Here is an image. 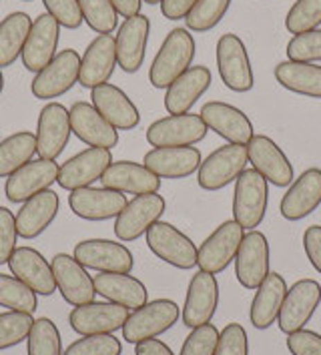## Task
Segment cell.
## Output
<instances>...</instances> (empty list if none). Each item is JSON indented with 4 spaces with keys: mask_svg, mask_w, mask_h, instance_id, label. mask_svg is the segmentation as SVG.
<instances>
[{
    "mask_svg": "<svg viewBox=\"0 0 321 355\" xmlns=\"http://www.w3.org/2000/svg\"><path fill=\"white\" fill-rule=\"evenodd\" d=\"M195 58V38L187 28H173L165 37L149 69V83L155 89H169Z\"/></svg>",
    "mask_w": 321,
    "mask_h": 355,
    "instance_id": "1",
    "label": "cell"
},
{
    "mask_svg": "<svg viewBox=\"0 0 321 355\" xmlns=\"http://www.w3.org/2000/svg\"><path fill=\"white\" fill-rule=\"evenodd\" d=\"M269 205L267 179L255 168H245L237 181L233 193V219L245 231H253L263 223Z\"/></svg>",
    "mask_w": 321,
    "mask_h": 355,
    "instance_id": "2",
    "label": "cell"
},
{
    "mask_svg": "<svg viewBox=\"0 0 321 355\" xmlns=\"http://www.w3.org/2000/svg\"><path fill=\"white\" fill-rule=\"evenodd\" d=\"M181 318V309L173 300L147 301L135 309L123 325V339L127 343H141L147 339L163 336Z\"/></svg>",
    "mask_w": 321,
    "mask_h": 355,
    "instance_id": "3",
    "label": "cell"
},
{
    "mask_svg": "<svg viewBox=\"0 0 321 355\" xmlns=\"http://www.w3.org/2000/svg\"><path fill=\"white\" fill-rule=\"evenodd\" d=\"M247 147L227 143L215 149L207 159L201 161L197 171V183L205 191H219L237 181V177L247 168Z\"/></svg>",
    "mask_w": 321,
    "mask_h": 355,
    "instance_id": "4",
    "label": "cell"
},
{
    "mask_svg": "<svg viewBox=\"0 0 321 355\" xmlns=\"http://www.w3.org/2000/svg\"><path fill=\"white\" fill-rule=\"evenodd\" d=\"M80 73V55L75 49L60 51L31 83V93L38 101H53L67 94L76 83Z\"/></svg>",
    "mask_w": 321,
    "mask_h": 355,
    "instance_id": "5",
    "label": "cell"
},
{
    "mask_svg": "<svg viewBox=\"0 0 321 355\" xmlns=\"http://www.w3.org/2000/svg\"><path fill=\"white\" fill-rule=\"evenodd\" d=\"M243 237H245V229L235 219L221 223L197 249V267L213 275L223 273L237 257Z\"/></svg>",
    "mask_w": 321,
    "mask_h": 355,
    "instance_id": "6",
    "label": "cell"
},
{
    "mask_svg": "<svg viewBox=\"0 0 321 355\" xmlns=\"http://www.w3.org/2000/svg\"><path fill=\"white\" fill-rule=\"evenodd\" d=\"M167 209L165 199L159 193L149 195H137L129 201L125 209L114 219V235L119 241L129 243L143 237L153 225L161 221L163 213Z\"/></svg>",
    "mask_w": 321,
    "mask_h": 355,
    "instance_id": "7",
    "label": "cell"
},
{
    "mask_svg": "<svg viewBox=\"0 0 321 355\" xmlns=\"http://www.w3.org/2000/svg\"><path fill=\"white\" fill-rule=\"evenodd\" d=\"M145 237L153 255L159 257L161 261L169 263L183 271L197 267V245L175 225L157 221L145 233Z\"/></svg>",
    "mask_w": 321,
    "mask_h": 355,
    "instance_id": "8",
    "label": "cell"
},
{
    "mask_svg": "<svg viewBox=\"0 0 321 355\" xmlns=\"http://www.w3.org/2000/svg\"><path fill=\"white\" fill-rule=\"evenodd\" d=\"M217 69L219 76L229 91L249 93L255 85L251 69V58L247 55L245 44L237 35H223L217 42Z\"/></svg>",
    "mask_w": 321,
    "mask_h": 355,
    "instance_id": "9",
    "label": "cell"
},
{
    "mask_svg": "<svg viewBox=\"0 0 321 355\" xmlns=\"http://www.w3.org/2000/svg\"><path fill=\"white\" fill-rule=\"evenodd\" d=\"M207 132L201 114H169L149 125L147 141L153 147H193L201 143Z\"/></svg>",
    "mask_w": 321,
    "mask_h": 355,
    "instance_id": "10",
    "label": "cell"
},
{
    "mask_svg": "<svg viewBox=\"0 0 321 355\" xmlns=\"http://www.w3.org/2000/svg\"><path fill=\"white\" fill-rule=\"evenodd\" d=\"M321 303V285L315 279H300L287 289L277 325L281 334L291 336L311 321Z\"/></svg>",
    "mask_w": 321,
    "mask_h": 355,
    "instance_id": "11",
    "label": "cell"
},
{
    "mask_svg": "<svg viewBox=\"0 0 321 355\" xmlns=\"http://www.w3.org/2000/svg\"><path fill=\"white\" fill-rule=\"evenodd\" d=\"M131 309L111 301H91L71 311L69 323L78 336H105L123 329Z\"/></svg>",
    "mask_w": 321,
    "mask_h": 355,
    "instance_id": "12",
    "label": "cell"
},
{
    "mask_svg": "<svg viewBox=\"0 0 321 355\" xmlns=\"http://www.w3.org/2000/svg\"><path fill=\"white\" fill-rule=\"evenodd\" d=\"M245 147L251 168L263 175L267 183L275 187H287L293 183L295 179L293 165L289 163L287 155L273 139H269L267 135H253V139Z\"/></svg>",
    "mask_w": 321,
    "mask_h": 355,
    "instance_id": "13",
    "label": "cell"
},
{
    "mask_svg": "<svg viewBox=\"0 0 321 355\" xmlns=\"http://www.w3.org/2000/svg\"><path fill=\"white\" fill-rule=\"evenodd\" d=\"M58 163L51 159H33L15 171L4 185V195L10 203H24L31 197L53 187L58 179Z\"/></svg>",
    "mask_w": 321,
    "mask_h": 355,
    "instance_id": "14",
    "label": "cell"
},
{
    "mask_svg": "<svg viewBox=\"0 0 321 355\" xmlns=\"http://www.w3.org/2000/svg\"><path fill=\"white\" fill-rule=\"evenodd\" d=\"M76 261L98 273H131L135 267L132 253L123 243L111 239H85L75 247Z\"/></svg>",
    "mask_w": 321,
    "mask_h": 355,
    "instance_id": "15",
    "label": "cell"
},
{
    "mask_svg": "<svg viewBox=\"0 0 321 355\" xmlns=\"http://www.w3.org/2000/svg\"><path fill=\"white\" fill-rule=\"evenodd\" d=\"M71 119L69 109L60 103H49L38 114L37 155L40 159L57 161L71 141Z\"/></svg>",
    "mask_w": 321,
    "mask_h": 355,
    "instance_id": "16",
    "label": "cell"
},
{
    "mask_svg": "<svg viewBox=\"0 0 321 355\" xmlns=\"http://www.w3.org/2000/svg\"><path fill=\"white\" fill-rule=\"evenodd\" d=\"M111 163H113L111 150L89 147V149L80 150L75 157H71L58 168L57 183L67 191L91 187L95 181H101V177L111 167Z\"/></svg>",
    "mask_w": 321,
    "mask_h": 355,
    "instance_id": "17",
    "label": "cell"
},
{
    "mask_svg": "<svg viewBox=\"0 0 321 355\" xmlns=\"http://www.w3.org/2000/svg\"><path fill=\"white\" fill-rule=\"evenodd\" d=\"M199 114H201L203 123L207 125L209 131L219 135L227 143L247 145L255 135L251 119L241 109H237L229 103H221V101L205 103Z\"/></svg>",
    "mask_w": 321,
    "mask_h": 355,
    "instance_id": "18",
    "label": "cell"
},
{
    "mask_svg": "<svg viewBox=\"0 0 321 355\" xmlns=\"http://www.w3.org/2000/svg\"><path fill=\"white\" fill-rule=\"evenodd\" d=\"M51 265H53V273L57 281V289L69 305L78 307V305L95 301L96 289L93 277L89 275L87 267L76 261L73 255L58 253L53 257Z\"/></svg>",
    "mask_w": 321,
    "mask_h": 355,
    "instance_id": "19",
    "label": "cell"
},
{
    "mask_svg": "<svg viewBox=\"0 0 321 355\" xmlns=\"http://www.w3.org/2000/svg\"><path fill=\"white\" fill-rule=\"evenodd\" d=\"M217 305H219V283L213 273L199 269L193 275L189 289H187L185 305L181 311L183 323L189 329L207 325L211 323V319L215 318Z\"/></svg>",
    "mask_w": 321,
    "mask_h": 355,
    "instance_id": "20",
    "label": "cell"
},
{
    "mask_svg": "<svg viewBox=\"0 0 321 355\" xmlns=\"http://www.w3.org/2000/svg\"><path fill=\"white\" fill-rule=\"evenodd\" d=\"M60 40V24L49 12L33 20L28 38L22 49V64L31 73H40L55 56Z\"/></svg>",
    "mask_w": 321,
    "mask_h": 355,
    "instance_id": "21",
    "label": "cell"
},
{
    "mask_svg": "<svg viewBox=\"0 0 321 355\" xmlns=\"http://www.w3.org/2000/svg\"><path fill=\"white\" fill-rule=\"evenodd\" d=\"M129 201L125 193L113 189L85 187L71 191L69 207L76 217L85 221H109L116 219V215L125 209Z\"/></svg>",
    "mask_w": 321,
    "mask_h": 355,
    "instance_id": "22",
    "label": "cell"
},
{
    "mask_svg": "<svg viewBox=\"0 0 321 355\" xmlns=\"http://www.w3.org/2000/svg\"><path fill=\"white\" fill-rule=\"evenodd\" d=\"M269 243L261 231H249L235 257V275L245 289H257L269 275Z\"/></svg>",
    "mask_w": 321,
    "mask_h": 355,
    "instance_id": "23",
    "label": "cell"
},
{
    "mask_svg": "<svg viewBox=\"0 0 321 355\" xmlns=\"http://www.w3.org/2000/svg\"><path fill=\"white\" fill-rule=\"evenodd\" d=\"M151 33V20L145 15H137L131 19H125V22L116 31V64L125 73H137L147 55V42Z\"/></svg>",
    "mask_w": 321,
    "mask_h": 355,
    "instance_id": "24",
    "label": "cell"
},
{
    "mask_svg": "<svg viewBox=\"0 0 321 355\" xmlns=\"http://www.w3.org/2000/svg\"><path fill=\"white\" fill-rule=\"evenodd\" d=\"M69 119L73 132L85 145L109 150L119 145V131L93 105L76 101L69 109Z\"/></svg>",
    "mask_w": 321,
    "mask_h": 355,
    "instance_id": "25",
    "label": "cell"
},
{
    "mask_svg": "<svg viewBox=\"0 0 321 355\" xmlns=\"http://www.w3.org/2000/svg\"><path fill=\"white\" fill-rule=\"evenodd\" d=\"M10 273L28 285L37 295H53L57 291V281L53 273V265L33 247H17L12 257L8 259Z\"/></svg>",
    "mask_w": 321,
    "mask_h": 355,
    "instance_id": "26",
    "label": "cell"
},
{
    "mask_svg": "<svg viewBox=\"0 0 321 355\" xmlns=\"http://www.w3.org/2000/svg\"><path fill=\"white\" fill-rule=\"evenodd\" d=\"M116 67V40L113 35H98L87 46L85 55L80 56V73L78 85L85 89H95L113 76Z\"/></svg>",
    "mask_w": 321,
    "mask_h": 355,
    "instance_id": "27",
    "label": "cell"
},
{
    "mask_svg": "<svg viewBox=\"0 0 321 355\" xmlns=\"http://www.w3.org/2000/svg\"><path fill=\"white\" fill-rule=\"evenodd\" d=\"M321 205V168H307L289 185L279 211L287 221H300Z\"/></svg>",
    "mask_w": 321,
    "mask_h": 355,
    "instance_id": "28",
    "label": "cell"
},
{
    "mask_svg": "<svg viewBox=\"0 0 321 355\" xmlns=\"http://www.w3.org/2000/svg\"><path fill=\"white\" fill-rule=\"evenodd\" d=\"M201 150L195 147H155L143 159V165L159 179H185L201 167Z\"/></svg>",
    "mask_w": 321,
    "mask_h": 355,
    "instance_id": "29",
    "label": "cell"
},
{
    "mask_svg": "<svg viewBox=\"0 0 321 355\" xmlns=\"http://www.w3.org/2000/svg\"><path fill=\"white\" fill-rule=\"evenodd\" d=\"M93 107L101 112L116 131H132L141 123V112L123 89L105 83L91 91Z\"/></svg>",
    "mask_w": 321,
    "mask_h": 355,
    "instance_id": "30",
    "label": "cell"
},
{
    "mask_svg": "<svg viewBox=\"0 0 321 355\" xmlns=\"http://www.w3.org/2000/svg\"><path fill=\"white\" fill-rule=\"evenodd\" d=\"M101 185L105 189H113L125 195H149L161 189V179L139 163L132 161H116L105 171L101 177Z\"/></svg>",
    "mask_w": 321,
    "mask_h": 355,
    "instance_id": "31",
    "label": "cell"
},
{
    "mask_svg": "<svg viewBox=\"0 0 321 355\" xmlns=\"http://www.w3.org/2000/svg\"><path fill=\"white\" fill-rule=\"evenodd\" d=\"M60 199L53 189H46L24 201L17 217V231L22 239H35L42 235L57 219Z\"/></svg>",
    "mask_w": 321,
    "mask_h": 355,
    "instance_id": "32",
    "label": "cell"
},
{
    "mask_svg": "<svg viewBox=\"0 0 321 355\" xmlns=\"http://www.w3.org/2000/svg\"><path fill=\"white\" fill-rule=\"evenodd\" d=\"M211 71L203 64L191 67L179 76L165 93V109L169 114H185L193 109V105L207 93L211 87Z\"/></svg>",
    "mask_w": 321,
    "mask_h": 355,
    "instance_id": "33",
    "label": "cell"
},
{
    "mask_svg": "<svg viewBox=\"0 0 321 355\" xmlns=\"http://www.w3.org/2000/svg\"><path fill=\"white\" fill-rule=\"evenodd\" d=\"M96 295L127 309H139L149 301V293L143 281L129 273H98L93 277Z\"/></svg>",
    "mask_w": 321,
    "mask_h": 355,
    "instance_id": "34",
    "label": "cell"
},
{
    "mask_svg": "<svg viewBox=\"0 0 321 355\" xmlns=\"http://www.w3.org/2000/svg\"><path fill=\"white\" fill-rule=\"evenodd\" d=\"M287 281L279 273H269L265 281L257 287V293L251 301L249 319L255 329H269L281 311L285 295H287Z\"/></svg>",
    "mask_w": 321,
    "mask_h": 355,
    "instance_id": "35",
    "label": "cell"
},
{
    "mask_svg": "<svg viewBox=\"0 0 321 355\" xmlns=\"http://www.w3.org/2000/svg\"><path fill=\"white\" fill-rule=\"evenodd\" d=\"M275 80L291 93L321 98V67L315 62L284 60L275 67Z\"/></svg>",
    "mask_w": 321,
    "mask_h": 355,
    "instance_id": "36",
    "label": "cell"
},
{
    "mask_svg": "<svg viewBox=\"0 0 321 355\" xmlns=\"http://www.w3.org/2000/svg\"><path fill=\"white\" fill-rule=\"evenodd\" d=\"M33 19L26 12H10L0 22V69L17 62L28 38Z\"/></svg>",
    "mask_w": 321,
    "mask_h": 355,
    "instance_id": "37",
    "label": "cell"
},
{
    "mask_svg": "<svg viewBox=\"0 0 321 355\" xmlns=\"http://www.w3.org/2000/svg\"><path fill=\"white\" fill-rule=\"evenodd\" d=\"M37 155V135L20 131L0 141V179L10 177Z\"/></svg>",
    "mask_w": 321,
    "mask_h": 355,
    "instance_id": "38",
    "label": "cell"
},
{
    "mask_svg": "<svg viewBox=\"0 0 321 355\" xmlns=\"http://www.w3.org/2000/svg\"><path fill=\"white\" fill-rule=\"evenodd\" d=\"M0 307L20 313H35L38 307V295L15 275L0 273Z\"/></svg>",
    "mask_w": 321,
    "mask_h": 355,
    "instance_id": "39",
    "label": "cell"
},
{
    "mask_svg": "<svg viewBox=\"0 0 321 355\" xmlns=\"http://www.w3.org/2000/svg\"><path fill=\"white\" fill-rule=\"evenodd\" d=\"M28 355H62V341L58 327L49 318L35 319L26 337Z\"/></svg>",
    "mask_w": 321,
    "mask_h": 355,
    "instance_id": "40",
    "label": "cell"
},
{
    "mask_svg": "<svg viewBox=\"0 0 321 355\" xmlns=\"http://www.w3.org/2000/svg\"><path fill=\"white\" fill-rule=\"evenodd\" d=\"M229 6H231V0H197L195 6L189 10V15L185 17L187 31H193V33L213 31L225 19Z\"/></svg>",
    "mask_w": 321,
    "mask_h": 355,
    "instance_id": "41",
    "label": "cell"
},
{
    "mask_svg": "<svg viewBox=\"0 0 321 355\" xmlns=\"http://www.w3.org/2000/svg\"><path fill=\"white\" fill-rule=\"evenodd\" d=\"M83 20L89 24L91 31L98 35H111L116 28L119 12L114 10L111 0H78Z\"/></svg>",
    "mask_w": 321,
    "mask_h": 355,
    "instance_id": "42",
    "label": "cell"
},
{
    "mask_svg": "<svg viewBox=\"0 0 321 355\" xmlns=\"http://www.w3.org/2000/svg\"><path fill=\"white\" fill-rule=\"evenodd\" d=\"M321 24V0H295L285 17V28L295 37Z\"/></svg>",
    "mask_w": 321,
    "mask_h": 355,
    "instance_id": "43",
    "label": "cell"
},
{
    "mask_svg": "<svg viewBox=\"0 0 321 355\" xmlns=\"http://www.w3.org/2000/svg\"><path fill=\"white\" fill-rule=\"evenodd\" d=\"M33 323H35L33 313H20V311L0 313V352L17 347L20 341H24L31 334Z\"/></svg>",
    "mask_w": 321,
    "mask_h": 355,
    "instance_id": "44",
    "label": "cell"
},
{
    "mask_svg": "<svg viewBox=\"0 0 321 355\" xmlns=\"http://www.w3.org/2000/svg\"><path fill=\"white\" fill-rule=\"evenodd\" d=\"M123 345L121 339H116L113 334L105 336H83V339H76L71 343L62 355H121Z\"/></svg>",
    "mask_w": 321,
    "mask_h": 355,
    "instance_id": "45",
    "label": "cell"
},
{
    "mask_svg": "<svg viewBox=\"0 0 321 355\" xmlns=\"http://www.w3.org/2000/svg\"><path fill=\"white\" fill-rule=\"evenodd\" d=\"M287 60L295 62H318L321 60V31H309L295 35L287 42Z\"/></svg>",
    "mask_w": 321,
    "mask_h": 355,
    "instance_id": "46",
    "label": "cell"
},
{
    "mask_svg": "<svg viewBox=\"0 0 321 355\" xmlns=\"http://www.w3.org/2000/svg\"><path fill=\"white\" fill-rule=\"evenodd\" d=\"M217 341H219V329L213 323L195 327L191 329L179 355H215Z\"/></svg>",
    "mask_w": 321,
    "mask_h": 355,
    "instance_id": "47",
    "label": "cell"
},
{
    "mask_svg": "<svg viewBox=\"0 0 321 355\" xmlns=\"http://www.w3.org/2000/svg\"><path fill=\"white\" fill-rule=\"evenodd\" d=\"M215 355H249V337L241 323H229L219 331Z\"/></svg>",
    "mask_w": 321,
    "mask_h": 355,
    "instance_id": "48",
    "label": "cell"
},
{
    "mask_svg": "<svg viewBox=\"0 0 321 355\" xmlns=\"http://www.w3.org/2000/svg\"><path fill=\"white\" fill-rule=\"evenodd\" d=\"M46 12L57 20L60 26L76 31L85 20L78 6V0H42Z\"/></svg>",
    "mask_w": 321,
    "mask_h": 355,
    "instance_id": "49",
    "label": "cell"
},
{
    "mask_svg": "<svg viewBox=\"0 0 321 355\" xmlns=\"http://www.w3.org/2000/svg\"><path fill=\"white\" fill-rule=\"evenodd\" d=\"M17 217L10 209L0 207V265L8 263L17 249Z\"/></svg>",
    "mask_w": 321,
    "mask_h": 355,
    "instance_id": "50",
    "label": "cell"
},
{
    "mask_svg": "<svg viewBox=\"0 0 321 355\" xmlns=\"http://www.w3.org/2000/svg\"><path fill=\"white\" fill-rule=\"evenodd\" d=\"M287 349L291 355H321V336L311 329H300L287 336Z\"/></svg>",
    "mask_w": 321,
    "mask_h": 355,
    "instance_id": "51",
    "label": "cell"
},
{
    "mask_svg": "<svg viewBox=\"0 0 321 355\" xmlns=\"http://www.w3.org/2000/svg\"><path fill=\"white\" fill-rule=\"evenodd\" d=\"M303 249L313 269L321 275V227L311 225L303 233Z\"/></svg>",
    "mask_w": 321,
    "mask_h": 355,
    "instance_id": "52",
    "label": "cell"
},
{
    "mask_svg": "<svg viewBox=\"0 0 321 355\" xmlns=\"http://www.w3.org/2000/svg\"><path fill=\"white\" fill-rule=\"evenodd\" d=\"M197 0H161V12L167 20H181L189 15Z\"/></svg>",
    "mask_w": 321,
    "mask_h": 355,
    "instance_id": "53",
    "label": "cell"
},
{
    "mask_svg": "<svg viewBox=\"0 0 321 355\" xmlns=\"http://www.w3.org/2000/svg\"><path fill=\"white\" fill-rule=\"evenodd\" d=\"M135 355H175L171 347L161 339H147L135 345Z\"/></svg>",
    "mask_w": 321,
    "mask_h": 355,
    "instance_id": "54",
    "label": "cell"
},
{
    "mask_svg": "<svg viewBox=\"0 0 321 355\" xmlns=\"http://www.w3.org/2000/svg\"><path fill=\"white\" fill-rule=\"evenodd\" d=\"M114 6V10L119 12V17L123 19H131L141 15V6H143V0H111Z\"/></svg>",
    "mask_w": 321,
    "mask_h": 355,
    "instance_id": "55",
    "label": "cell"
},
{
    "mask_svg": "<svg viewBox=\"0 0 321 355\" xmlns=\"http://www.w3.org/2000/svg\"><path fill=\"white\" fill-rule=\"evenodd\" d=\"M4 91V76H2V69H0V94Z\"/></svg>",
    "mask_w": 321,
    "mask_h": 355,
    "instance_id": "56",
    "label": "cell"
},
{
    "mask_svg": "<svg viewBox=\"0 0 321 355\" xmlns=\"http://www.w3.org/2000/svg\"><path fill=\"white\" fill-rule=\"evenodd\" d=\"M143 2H147V4H161V0H143Z\"/></svg>",
    "mask_w": 321,
    "mask_h": 355,
    "instance_id": "57",
    "label": "cell"
},
{
    "mask_svg": "<svg viewBox=\"0 0 321 355\" xmlns=\"http://www.w3.org/2000/svg\"><path fill=\"white\" fill-rule=\"evenodd\" d=\"M22 2H31V0H22Z\"/></svg>",
    "mask_w": 321,
    "mask_h": 355,
    "instance_id": "58",
    "label": "cell"
}]
</instances>
